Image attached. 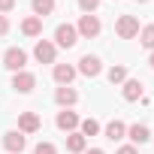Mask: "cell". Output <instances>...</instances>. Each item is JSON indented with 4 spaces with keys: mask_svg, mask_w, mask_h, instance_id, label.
Masks as SVG:
<instances>
[{
    "mask_svg": "<svg viewBox=\"0 0 154 154\" xmlns=\"http://www.w3.org/2000/svg\"><path fill=\"white\" fill-rule=\"evenodd\" d=\"M54 42H57L60 48H72L75 42H79V30H75L72 24H57V30H54Z\"/></svg>",
    "mask_w": 154,
    "mask_h": 154,
    "instance_id": "cell-1",
    "label": "cell"
},
{
    "mask_svg": "<svg viewBox=\"0 0 154 154\" xmlns=\"http://www.w3.org/2000/svg\"><path fill=\"white\" fill-rule=\"evenodd\" d=\"M24 63H27V51H24V48H6V54H3V66H6V69L21 72Z\"/></svg>",
    "mask_w": 154,
    "mask_h": 154,
    "instance_id": "cell-2",
    "label": "cell"
},
{
    "mask_svg": "<svg viewBox=\"0 0 154 154\" xmlns=\"http://www.w3.org/2000/svg\"><path fill=\"white\" fill-rule=\"evenodd\" d=\"M115 30H118L121 39H133V36H139V18H133V15H121L118 24H115Z\"/></svg>",
    "mask_w": 154,
    "mask_h": 154,
    "instance_id": "cell-3",
    "label": "cell"
},
{
    "mask_svg": "<svg viewBox=\"0 0 154 154\" xmlns=\"http://www.w3.org/2000/svg\"><path fill=\"white\" fill-rule=\"evenodd\" d=\"M12 88H15L18 94H30V91L36 88V75H33V72H27V69L15 72V75H12Z\"/></svg>",
    "mask_w": 154,
    "mask_h": 154,
    "instance_id": "cell-4",
    "label": "cell"
},
{
    "mask_svg": "<svg viewBox=\"0 0 154 154\" xmlns=\"http://www.w3.org/2000/svg\"><path fill=\"white\" fill-rule=\"evenodd\" d=\"M75 30H79V36H85V39H94V36L100 33V18H97V15H82Z\"/></svg>",
    "mask_w": 154,
    "mask_h": 154,
    "instance_id": "cell-5",
    "label": "cell"
},
{
    "mask_svg": "<svg viewBox=\"0 0 154 154\" xmlns=\"http://www.w3.org/2000/svg\"><path fill=\"white\" fill-rule=\"evenodd\" d=\"M54 42H48V39H39L36 45H33V57L39 60V63H54Z\"/></svg>",
    "mask_w": 154,
    "mask_h": 154,
    "instance_id": "cell-6",
    "label": "cell"
},
{
    "mask_svg": "<svg viewBox=\"0 0 154 154\" xmlns=\"http://www.w3.org/2000/svg\"><path fill=\"white\" fill-rule=\"evenodd\" d=\"M121 94H124V100H127V103H136V100H142V97H145V85H142L139 79H127V82H124V88H121Z\"/></svg>",
    "mask_w": 154,
    "mask_h": 154,
    "instance_id": "cell-7",
    "label": "cell"
},
{
    "mask_svg": "<svg viewBox=\"0 0 154 154\" xmlns=\"http://www.w3.org/2000/svg\"><path fill=\"white\" fill-rule=\"evenodd\" d=\"M39 127H42V121H39L36 112H21L18 115V133H36Z\"/></svg>",
    "mask_w": 154,
    "mask_h": 154,
    "instance_id": "cell-8",
    "label": "cell"
},
{
    "mask_svg": "<svg viewBox=\"0 0 154 154\" xmlns=\"http://www.w3.org/2000/svg\"><path fill=\"white\" fill-rule=\"evenodd\" d=\"M3 145H6V151H9V154H21V151L27 148V139H24V133L12 130V133H6V136H3Z\"/></svg>",
    "mask_w": 154,
    "mask_h": 154,
    "instance_id": "cell-9",
    "label": "cell"
},
{
    "mask_svg": "<svg viewBox=\"0 0 154 154\" xmlns=\"http://www.w3.org/2000/svg\"><path fill=\"white\" fill-rule=\"evenodd\" d=\"M54 124L63 130V133H72L75 127H79L82 121H79V115L75 112H69V109H63V112H57V118H54Z\"/></svg>",
    "mask_w": 154,
    "mask_h": 154,
    "instance_id": "cell-10",
    "label": "cell"
},
{
    "mask_svg": "<svg viewBox=\"0 0 154 154\" xmlns=\"http://www.w3.org/2000/svg\"><path fill=\"white\" fill-rule=\"evenodd\" d=\"M100 57H94V54H85L82 60H79V72L82 75H88V79H94V75H100Z\"/></svg>",
    "mask_w": 154,
    "mask_h": 154,
    "instance_id": "cell-11",
    "label": "cell"
},
{
    "mask_svg": "<svg viewBox=\"0 0 154 154\" xmlns=\"http://www.w3.org/2000/svg\"><path fill=\"white\" fill-rule=\"evenodd\" d=\"M54 100H57V106L69 109V106H75V100H79V94H75V88H69V85H60V88L54 91Z\"/></svg>",
    "mask_w": 154,
    "mask_h": 154,
    "instance_id": "cell-12",
    "label": "cell"
},
{
    "mask_svg": "<svg viewBox=\"0 0 154 154\" xmlns=\"http://www.w3.org/2000/svg\"><path fill=\"white\" fill-rule=\"evenodd\" d=\"M54 82L57 85H69L72 79H75V66H69V63H54Z\"/></svg>",
    "mask_w": 154,
    "mask_h": 154,
    "instance_id": "cell-13",
    "label": "cell"
},
{
    "mask_svg": "<svg viewBox=\"0 0 154 154\" xmlns=\"http://www.w3.org/2000/svg\"><path fill=\"white\" fill-rule=\"evenodd\" d=\"M127 136H130L133 145H145V142L151 139V133H148L145 124H133V127H127Z\"/></svg>",
    "mask_w": 154,
    "mask_h": 154,
    "instance_id": "cell-14",
    "label": "cell"
},
{
    "mask_svg": "<svg viewBox=\"0 0 154 154\" xmlns=\"http://www.w3.org/2000/svg\"><path fill=\"white\" fill-rule=\"evenodd\" d=\"M85 148H88V139H85L82 133H69V136H66V151H72V154H85Z\"/></svg>",
    "mask_w": 154,
    "mask_h": 154,
    "instance_id": "cell-15",
    "label": "cell"
},
{
    "mask_svg": "<svg viewBox=\"0 0 154 154\" xmlns=\"http://www.w3.org/2000/svg\"><path fill=\"white\" fill-rule=\"evenodd\" d=\"M21 33H24V36H39V33H42V18H36V15L24 18V21H21Z\"/></svg>",
    "mask_w": 154,
    "mask_h": 154,
    "instance_id": "cell-16",
    "label": "cell"
},
{
    "mask_svg": "<svg viewBox=\"0 0 154 154\" xmlns=\"http://www.w3.org/2000/svg\"><path fill=\"white\" fill-rule=\"evenodd\" d=\"M124 133H127L124 121H109V124H106V139L118 142V139H124Z\"/></svg>",
    "mask_w": 154,
    "mask_h": 154,
    "instance_id": "cell-17",
    "label": "cell"
},
{
    "mask_svg": "<svg viewBox=\"0 0 154 154\" xmlns=\"http://www.w3.org/2000/svg\"><path fill=\"white\" fill-rule=\"evenodd\" d=\"M54 12V0H33V15L42 18V15H51Z\"/></svg>",
    "mask_w": 154,
    "mask_h": 154,
    "instance_id": "cell-18",
    "label": "cell"
},
{
    "mask_svg": "<svg viewBox=\"0 0 154 154\" xmlns=\"http://www.w3.org/2000/svg\"><path fill=\"white\" fill-rule=\"evenodd\" d=\"M109 82H112V85H124V82H127V66H121V63L112 66V69H109Z\"/></svg>",
    "mask_w": 154,
    "mask_h": 154,
    "instance_id": "cell-19",
    "label": "cell"
},
{
    "mask_svg": "<svg viewBox=\"0 0 154 154\" xmlns=\"http://www.w3.org/2000/svg\"><path fill=\"white\" fill-rule=\"evenodd\" d=\"M139 42H142L145 48H151V51H154V24H148V27H142V30H139Z\"/></svg>",
    "mask_w": 154,
    "mask_h": 154,
    "instance_id": "cell-20",
    "label": "cell"
},
{
    "mask_svg": "<svg viewBox=\"0 0 154 154\" xmlns=\"http://www.w3.org/2000/svg\"><path fill=\"white\" fill-rule=\"evenodd\" d=\"M79 127H82V136H85V139H88V136H97V133H100V124H97L94 118H85V121H82Z\"/></svg>",
    "mask_w": 154,
    "mask_h": 154,
    "instance_id": "cell-21",
    "label": "cell"
},
{
    "mask_svg": "<svg viewBox=\"0 0 154 154\" xmlns=\"http://www.w3.org/2000/svg\"><path fill=\"white\" fill-rule=\"evenodd\" d=\"M79 6H82L85 15H94V9L100 6V0H79Z\"/></svg>",
    "mask_w": 154,
    "mask_h": 154,
    "instance_id": "cell-22",
    "label": "cell"
},
{
    "mask_svg": "<svg viewBox=\"0 0 154 154\" xmlns=\"http://www.w3.org/2000/svg\"><path fill=\"white\" fill-rule=\"evenodd\" d=\"M33 154H57V148H54L51 142H39V145L33 148Z\"/></svg>",
    "mask_w": 154,
    "mask_h": 154,
    "instance_id": "cell-23",
    "label": "cell"
},
{
    "mask_svg": "<svg viewBox=\"0 0 154 154\" xmlns=\"http://www.w3.org/2000/svg\"><path fill=\"white\" fill-rule=\"evenodd\" d=\"M9 33V21H6V15H0V36H6Z\"/></svg>",
    "mask_w": 154,
    "mask_h": 154,
    "instance_id": "cell-24",
    "label": "cell"
},
{
    "mask_svg": "<svg viewBox=\"0 0 154 154\" xmlns=\"http://www.w3.org/2000/svg\"><path fill=\"white\" fill-rule=\"evenodd\" d=\"M118 154H139V151H136V145H121Z\"/></svg>",
    "mask_w": 154,
    "mask_h": 154,
    "instance_id": "cell-25",
    "label": "cell"
},
{
    "mask_svg": "<svg viewBox=\"0 0 154 154\" xmlns=\"http://www.w3.org/2000/svg\"><path fill=\"white\" fill-rule=\"evenodd\" d=\"M15 6V0H0V12H9Z\"/></svg>",
    "mask_w": 154,
    "mask_h": 154,
    "instance_id": "cell-26",
    "label": "cell"
},
{
    "mask_svg": "<svg viewBox=\"0 0 154 154\" xmlns=\"http://www.w3.org/2000/svg\"><path fill=\"white\" fill-rule=\"evenodd\" d=\"M85 154H106L103 148H85Z\"/></svg>",
    "mask_w": 154,
    "mask_h": 154,
    "instance_id": "cell-27",
    "label": "cell"
},
{
    "mask_svg": "<svg viewBox=\"0 0 154 154\" xmlns=\"http://www.w3.org/2000/svg\"><path fill=\"white\" fill-rule=\"evenodd\" d=\"M148 63H151V66H154V51H151V57H148Z\"/></svg>",
    "mask_w": 154,
    "mask_h": 154,
    "instance_id": "cell-28",
    "label": "cell"
},
{
    "mask_svg": "<svg viewBox=\"0 0 154 154\" xmlns=\"http://www.w3.org/2000/svg\"><path fill=\"white\" fill-rule=\"evenodd\" d=\"M136 3H145V0H136Z\"/></svg>",
    "mask_w": 154,
    "mask_h": 154,
    "instance_id": "cell-29",
    "label": "cell"
}]
</instances>
